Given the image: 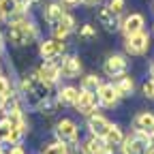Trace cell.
Returning <instances> with one entry per match:
<instances>
[{"label": "cell", "mask_w": 154, "mask_h": 154, "mask_svg": "<svg viewBox=\"0 0 154 154\" xmlns=\"http://www.w3.org/2000/svg\"><path fill=\"white\" fill-rule=\"evenodd\" d=\"M7 38H9V43H13L15 47H26V45H30L32 41L38 38V30L26 15H17V17L9 19Z\"/></svg>", "instance_id": "cell-1"}, {"label": "cell", "mask_w": 154, "mask_h": 154, "mask_svg": "<svg viewBox=\"0 0 154 154\" xmlns=\"http://www.w3.org/2000/svg\"><path fill=\"white\" fill-rule=\"evenodd\" d=\"M49 90L51 88L38 79L36 73H28V75L22 77V94L26 96V101L32 107H36L38 103L45 99V96H49Z\"/></svg>", "instance_id": "cell-2"}, {"label": "cell", "mask_w": 154, "mask_h": 154, "mask_svg": "<svg viewBox=\"0 0 154 154\" xmlns=\"http://www.w3.org/2000/svg\"><path fill=\"white\" fill-rule=\"evenodd\" d=\"M150 146H154V139L150 135L133 131L131 135H124L120 150H122V154H146Z\"/></svg>", "instance_id": "cell-3"}, {"label": "cell", "mask_w": 154, "mask_h": 154, "mask_svg": "<svg viewBox=\"0 0 154 154\" xmlns=\"http://www.w3.org/2000/svg\"><path fill=\"white\" fill-rule=\"evenodd\" d=\"M56 141H60L69 148H73L77 141H79V126L75 124V120L71 118H62L56 122Z\"/></svg>", "instance_id": "cell-4"}, {"label": "cell", "mask_w": 154, "mask_h": 154, "mask_svg": "<svg viewBox=\"0 0 154 154\" xmlns=\"http://www.w3.org/2000/svg\"><path fill=\"white\" fill-rule=\"evenodd\" d=\"M124 49H126V54H131V56H146L148 49H150V34H148L146 30H141V32H137V34L126 36Z\"/></svg>", "instance_id": "cell-5"}, {"label": "cell", "mask_w": 154, "mask_h": 154, "mask_svg": "<svg viewBox=\"0 0 154 154\" xmlns=\"http://www.w3.org/2000/svg\"><path fill=\"white\" fill-rule=\"evenodd\" d=\"M126 69H128V60L122 56V54H113V56H109L107 60H105V64H103V73L107 75V77H122L124 73H126Z\"/></svg>", "instance_id": "cell-6"}, {"label": "cell", "mask_w": 154, "mask_h": 154, "mask_svg": "<svg viewBox=\"0 0 154 154\" xmlns=\"http://www.w3.org/2000/svg\"><path fill=\"white\" fill-rule=\"evenodd\" d=\"M36 77L51 88L58 79H60V66H58V62H54V60H45L41 66L36 69Z\"/></svg>", "instance_id": "cell-7"}, {"label": "cell", "mask_w": 154, "mask_h": 154, "mask_svg": "<svg viewBox=\"0 0 154 154\" xmlns=\"http://www.w3.org/2000/svg\"><path fill=\"white\" fill-rule=\"evenodd\" d=\"M96 99H99V107H105V109H113L120 103V96L116 92L113 84H101V88L96 90Z\"/></svg>", "instance_id": "cell-8"}, {"label": "cell", "mask_w": 154, "mask_h": 154, "mask_svg": "<svg viewBox=\"0 0 154 154\" xmlns=\"http://www.w3.org/2000/svg\"><path fill=\"white\" fill-rule=\"evenodd\" d=\"M75 109L82 116H90L99 109V99H96V92H88V90H79V99L75 103Z\"/></svg>", "instance_id": "cell-9"}, {"label": "cell", "mask_w": 154, "mask_h": 154, "mask_svg": "<svg viewBox=\"0 0 154 154\" xmlns=\"http://www.w3.org/2000/svg\"><path fill=\"white\" fill-rule=\"evenodd\" d=\"M38 54H41L43 60H56L64 54V41H58V38H47V41L41 43L38 47Z\"/></svg>", "instance_id": "cell-10"}, {"label": "cell", "mask_w": 154, "mask_h": 154, "mask_svg": "<svg viewBox=\"0 0 154 154\" xmlns=\"http://www.w3.org/2000/svg\"><path fill=\"white\" fill-rule=\"evenodd\" d=\"M58 66H60V77H64V79H75L82 73V60L77 56H64Z\"/></svg>", "instance_id": "cell-11"}, {"label": "cell", "mask_w": 154, "mask_h": 154, "mask_svg": "<svg viewBox=\"0 0 154 154\" xmlns=\"http://www.w3.org/2000/svg\"><path fill=\"white\" fill-rule=\"evenodd\" d=\"M133 131L146 133L154 139V113L152 111H139L133 120Z\"/></svg>", "instance_id": "cell-12"}, {"label": "cell", "mask_w": 154, "mask_h": 154, "mask_svg": "<svg viewBox=\"0 0 154 154\" xmlns=\"http://www.w3.org/2000/svg\"><path fill=\"white\" fill-rule=\"evenodd\" d=\"M116 152V148H111V146H107L101 137H90L82 143V154H113Z\"/></svg>", "instance_id": "cell-13"}, {"label": "cell", "mask_w": 154, "mask_h": 154, "mask_svg": "<svg viewBox=\"0 0 154 154\" xmlns=\"http://www.w3.org/2000/svg\"><path fill=\"white\" fill-rule=\"evenodd\" d=\"M109 120L105 118V116H101V113H90L88 116V131H90V135L92 137H105V133H107V128H109Z\"/></svg>", "instance_id": "cell-14"}, {"label": "cell", "mask_w": 154, "mask_h": 154, "mask_svg": "<svg viewBox=\"0 0 154 154\" xmlns=\"http://www.w3.org/2000/svg\"><path fill=\"white\" fill-rule=\"evenodd\" d=\"M143 26H146L143 15H141V13H131V15L124 19V22H122V32H124V36H131V34L141 32Z\"/></svg>", "instance_id": "cell-15"}, {"label": "cell", "mask_w": 154, "mask_h": 154, "mask_svg": "<svg viewBox=\"0 0 154 154\" xmlns=\"http://www.w3.org/2000/svg\"><path fill=\"white\" fill-rule=\"evenodd\" d=\"M77 99H79V90H77L75 86H64L58 90V96H56V101L58 105H64V107H75Z\"/></svg>", "instance_id": "cell-16"}, {"label": "cell", "mask_w": 154, "mask_h": 154, "mask_svg": "<svg viewBox=\"0 0 154 154\" xmlns=\"http://www.w3.org/2000/svg\"><path fill=\"white\" fill-rule=\"evenodd\" d=\"M96 22H99L105 30H116L118 28V15H113L107 7H99L96 9Z\"/></svg>", "instance_id": "cell-17"}, {"label": "cell", "mask_w": 154, "mask_h": 154, "mask_svg": "<svg viewBox=\"0 0 154 154\" xmlns=\"http://www.w3.org/2000/svg\"><path fill=\"white\" fill-rule=\"evenodd\" d=\"M64 13H66V11L62 9L60 2H49V5L43 9V17H45V22H47L51 28H54L58 22H60V17H62Z\"/></svg>", "instance_id": "cell-18"}, {"label": "cell", "mask_w": 154, "mask_h": 154, "mask_svg": "<svg viewBox=\"0 0 154 154\" xmlns=\"http://www.w3.org/2000/svg\"><path fill=\"white\" fill-rule=\"evenodd\" d=\"M122 139H124V133H122V128H120L118 124H109V128H107V133H105L103 141H105L107 146H111V148H120Z\"/></svg>", "instance_id": "cell-19"}, {"label": "cell", "mask_w": 154, "mask_h": 154, "mask_svg": "<svg viewBox=\"0 0 154 154\" xmlns=\"http://www.w3.org/2000/svg\"><path fill=\"white\" fill-rule=\"evenodd\" d=\"M113 88H116V92H118V96H120V99H124V96H128V94H133V88H135V82H133V77H128V75L124 73L122 77H118V79H116V84H113Z\"/></svg>", "instance_id": "cell-20"}, {"label": "cell", "mask_w": 154, "mask_h": 154, "mask_svg": "<svg viewBox=\"0 0 154 154\" xmlns=\"http://www.w3.org/2000/svg\"><path fill=\"white\" fill-rule=\"evenodd\" d=\"M101 77L99 75H94V73H90V75H86V77H82V90H88V92H96L101 88Z\"/></svg>", "instance_id": "cell-21"}, {"label": "cell", "mask_w": 154, "mask_h": 154, "mask_svg": "<svg viewBox=\"0 0 154 154\" xmlns=\"http://www.w3.org/2000/svg\"><path fill=\"white\" fill-rule=\"evenodd\" d=\"M41 154H69V146H64L60 141H51L41 148Z\"/></svg>", "instance_id": "cell-22"}, {"label": "cell", "mask_w": 154, "mask_h": 154, "mask_svg": "<svg viewBox=\"0 0 154 154\" xmlns=\"http://www.w3.org/2000/svg\"><path fill=\"white\" fill-rule=\"evenodd\" d=\"M56 107H58V101L54 99L51 94H49V96H45V99L36 105V109L41 111V113H54V111H56Z\"/></svg>", "instance_id": "cell-23"}, {"label": "cell", "mask_w": 154, "mask_h": 154, "mask_svg": "<svg viewBox=\"0 0 154 154\" xmlns=\"http://www.w3.org/2000/svg\"><path fill=\"white\" fill-rule=\"evenodd\" d=\"M9 133H11V120L5 118L0 120V143H7V139H9Z\"/></svg>", "instance_id": "cell-24"}, {"label": "cell", "mask_w": 154, "mask_h": 154, "mask_svg": "<svg viewBox=\"0 0 154 154\" xmlns=\"http://www.w3.org/2000/svg\"><path fill=\"white\" fill-rule=\"evenodd\" d=\"M56 26H60V28H64V30L73 32V30H75V17H73L71 13H64V15L60 17V22H58Z\"/></svg>", "instance_id": "cell-25"}, {"label": "cell", "mask_w": 154, "mask_h": 154, "mask_svg": "<svg viewBox=\"0 0 154 154\" xmlns=\"http://www.w3.org/2000/svg\"><path fill=\"white\" fill-rule=\"evenodd\" d=\"M79 38H84V41H92V38H96V30H94V26L84 24V26L79 28Z\"/></svg>", "instance_id": "cell-26"}, {"label": "cell", "mask_w": 154, "mask_h": 154, "mask_svg": "<svg viewBox=\"0 0 154 154\" xmlns=\"http://www.w3.org/2000/svg\"><path fill=\"white\" fill-rule=\"evenodd\" d=\"M13 94V88H11V82L7 79L5 75H0V96H5V99H9V96Z\"/></svg>", "instance_id": "cell-27"}, {"label": "cell", "mask_w": 154, "mask_h": 154, "mask_svg": "<svg viewBox=\"0 0 154 154\" xmlns=\"http://www.w3.org/2000/svg\"><path fill=\"white\" fill-rule=\"evenodd\" d=\"M124 7H126V0H109V5H107V9L113 15H120L124 11Z\"/></svg>", "instance_id": "cell-28"}, {"label": "cell", "mask_w": 154, "mask_h": 154, "mask_svg": "<svg viewBox=\"0 0 154 154\" xmlns=\"http://www.w3.org/2000/svg\"><path fill=\"white\" fill-rule=\"evenodd\" d=\"M141 90H143V94L148 96V99L154 101V79H148V82L141 86Z\"/></svg>", "instance_id": "cell-29"}, {"label": "cell", "mask_w": 154, "mask_h": 154, "mask_svg": "<svg viewBox=\"0 0 154 154\" xmlns=\"http://www.w3.org/2000/svg\"><path fill=\"white\" fill-rule=\"evenodd\" d=\"M7 154H26V150H24L22 146H13V148H11Z\"/></svg>", "instance_id": "cell-30"}, {"label": "cell", "mask_w": 154, "mask_h": 154, "mask_svg": "<svg viewBox=\"0 0 154 154\" xmlns=\"http://www.w3.org/2000/svg\"><path fill=\"white\" fill-rule=\"evenodd\" d=\"M99 2H101V0H82V5H86V7H94Z\"/></svg>", "instance_id": "cell-31"}, {"label": "cell", "mask_w": 154, "mask_h": 154, "mask_svg": "<svg viewBox=\"0 0 154 154\" xmlns=\"http://www.w3.org/2000/svg\"><path fill=\"white\" fill-rule=\"evenodd\" d=\"M62 2H64L66 7H75V5H79L82 0H62Z\"/></svg>", "instance_id": "cell-32"}, {"label": "cell", "mask_w": 154, "mask_h": 154, "mask_svg": "<svg viewBox=\"0 0 154 154\" xmlns=\"http://www.w3.org/2000/svg\"><path fill=\"white\" fill-rule=\"evenodd\" d=\"M146 154H154V146H150V148H148V152H146Z\"/></svg>", "instance_id": "cell-33"}, {"label": "cell", "mask_w": 154, "mask_h": 154, "mask_svg": "<svg viewBox=\"0 0 154 154\" xmlns=\"http://www.w3.org/2000/svg\"><path fill=\"white\" fill-rule=\"evenodd\" d=\"M150 75H152V79H154V64L150 66Z\"/></svg>", "instance_id": "cell-34"}, {"label": "cell", "mask_w": 154, "mask_h": 154, "mask_svg": "<svg viewBox=\"0 0 154 154\" xmlns=\"http://www.w3.org/2000/svg\"><path fill=\"white\" fill-rule=\"evenodd\" d=\"M0 54H2V34H0Z\"/></svg>", "instance_id": "cell-35"}, {"label": "cell", "mask_w": 154, "mask_h": 154, "mask_svg": "<svg viewBox=\"0 0 154 154\" xmlns=\"http://www.w3.org/2000/svg\"><path fill=\"white\" fill-rule=\"evenodd\" d=\"M0 154H5V150H2V146H0Z\"/></svg>", "instance_id": "cell-36"}]
</instances>
